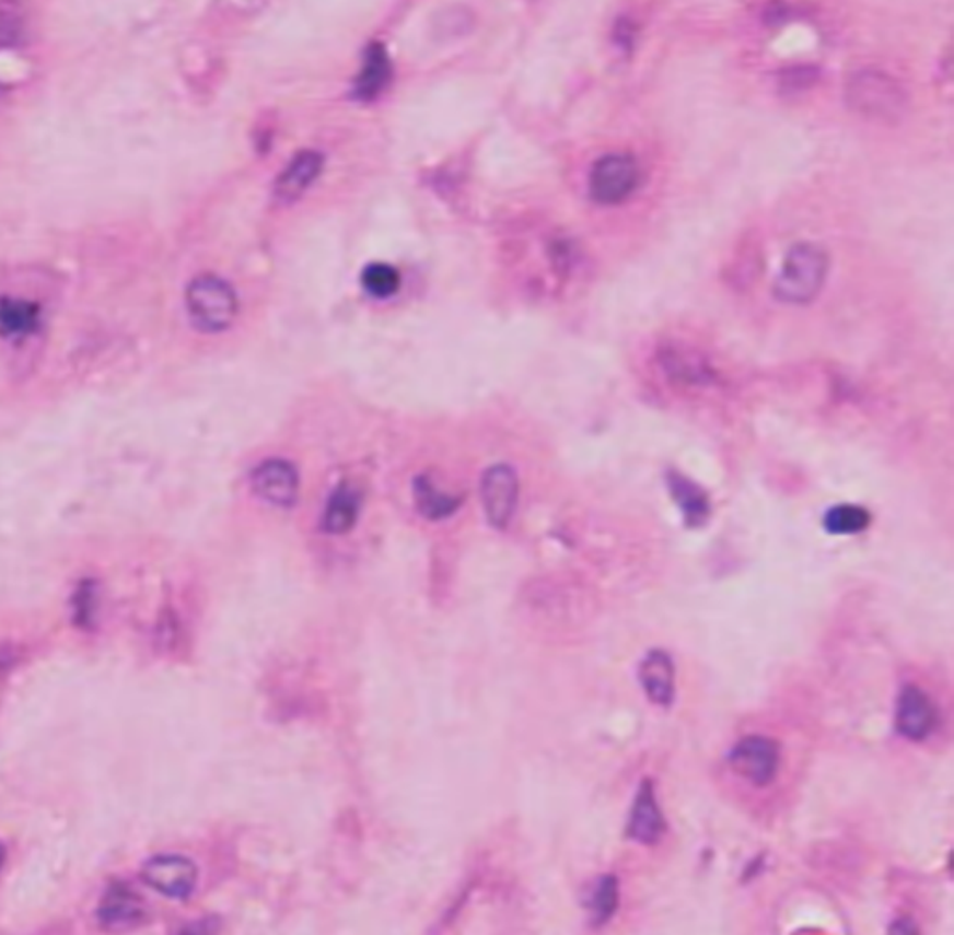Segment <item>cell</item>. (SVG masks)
Returning <instances> with one entry per match:
<instances>
[{
    "mask_svg": "<svg viewBox=\"0 0 954 935\" xmlns=\"http://www.w3.org/2000/svg\"><path fill=\"white\" fill-rule=\"evenodd\" d=\"M729 767L755 786H768L778 775L781 749L768 736L749 735L736 741L729 751Z\"/></svg>",
    "mask_w": 954,
    "mask_h": 935,
    "instance_id": "277c9868",
    "label": "cell"
},
{
    "mask_svg": "<svg viewBox=\"0 0 954 935\" xmlns=\"http://www.w3.org/2000/svg\"><path fill=\"white\" fill-rule=\"evenodd\" d=\"M394 70H392V60L388 52L384 49L383 44H371L364 52V63L362 70L358 73L354 81L352 94L360 101H371L383 94L389 81H392Z\"/></svg>",
    "mask_w": 954,
    "mask_h": 935,
    "instance_id": "5bb4252c",
    "label": "cell"
},
{
    "mask_svg": "<svg viewBox=\"0 0 954 935\" xmlns=\"http://www.w3.org/2000/svg\"><path fill=\"white\" fill-rule=\"evenodd\" d=\"M667 831V820L659 799L653 779L645 778L636 791L635 802L628 813L627 833L630 841L641 846L659 844Z\"/></svg>",
    "mask_w": 954,
    "mask_h": 935,
    "instance_id": "ba28073f",
    "label": "cell"
},
{
    "mask_svg": "<svg viewBox=\"0 0 954 935\" xmlns=\"http://www.w3.org/2000/svg\"><path fill=\"white\" fill-rule=\"evenodd\" d=\"M360 515V494L347 483L339 484L328 498L323 528L330 535H346L354 528Z\"/></svg>",
    "mask_w": 954,
    "mask_h": 935,
    "instance_id": "e0dca14e",
    "label": "cell"
},
{
    "mask_svg": "<svg viewBox=\"0 0 954 935\" xmlns=\"http://www.w3.org/2000/svg\"><path fill=\"white\" fill-rule=\"evenodd\" d=\"M638 680L649 703L670 709L675 701V662L664 648H653L641 658Z\"/></svg>",
    "mask_w": 954,
    "mask_h": 935,
    "instance_id": "8fae6325",
    "label": "cell"
},
{
    "mask_svg": "<svg viewBox=\"0 0 954 935\" xmlns=\"http://www.w3.org/2000/svg\"><path fill=\"white\" fill-rule=\"evenodd\" d=\"M938 709L919 686L908 685L898 691L895 704V728L910 741H923L934 733Z\"/></svg>",
    "mask_w": 954,
    "mask_h": 935,
    "instance_id": "9c48e42d",
    "label": "cell"
},
{
    "mask_svg": "<svg viewBox=\"0 0 954 935\" xmlns=\"http://www.w3.org/2000/svg\"><path fill=\"white\" fill-rule=\"evenodd\" d=\"M640 183V166L628 153H606L591 166L587 189L591 200L616 206L627 200Z\"/></svg>",
    "mask_w": 954,
    "mask_h": 935,
    "instance_id": "3957f363",
    "label": "cell"
},
{
    "mask_svg": "<svg viewBox=\"0 0 954 935\" xmlns=\"http://www.w3.org/2000/svg\"><path fill=\"white\" fill-rule=\"evenodd\" d=\"M485 516L495 529H505L519 503V478L508 465L490 466L481 479Z\"/></svg>",
    "mask_w": 954,
    "mask_h": 935,
    "instance_id": "52a82bcc",
    "label": "cell"
},
{
    "mask_svg": "<svg viewBox=\"0 0 954 935\" xmlns=\"http://www.w3.org/2000/svg\"><path fill=\"white\" fill-rule=\"evenodd\" d=\"M829 258L823 246L796 243L787 252L773 282V296L783 304H810L823 291Z\"/></svg>",
    "mask_w": 954,
    "mask_h": 935,
    "instance_id": "6da1fadb",
    "label": "cell"
},
{
    "mask_svg": "<svg viewBox=\"0 0 954 935\" xmlns=\"http://www.w3.org/2000/svg\"><path fill=\"white\" fill-rule=\"evenodd\" d=\"M321 168L323 155L319 151L306 150L296 153L295 159L278 177L275 195L283 201L296 200L317 179Z\"/></svg>",
    "mask_w": 954,
    "mask_h": 935,
    "instance_id": "9a60e30c",
    "label": "cell"
},
{
    "mask_svg": "<svg viewBox=\"0 0 954 935\" xmlns=\"http://www.w3.org/2000/svg\"><path fill=\"white\" fill-rule=\"evenodd\" d=\"M873 522V516L856 503H839L828 509L824 515V529L831 535H858L865 531Z\"/></svg>",
    "mask_w": 954,
    "mask_h": 935,
    "instance_id": "d6986e66",
    "label": "cell"
},
{
    "mask_svg": "<svg viewBox=\"0 0 954 935\" xmlns=\"http://www.w3.org/2000/svg\"><path fill=\"white\" fill-rule=\"evenodd\" d=\"M185 302L190 323L201 332H222L232 327L237 317L235 291L226 280L214 274L196 277L185 291Z\"/></svg>",
    "mask_w": 954,
    "mask_h": 935,
    "instance_id": "7a4b0ae2",
    "label": "cell"
},
{
    "mask_svg": "<svg viewBox=\"0 0 954 935\" xmlns=\"http://www.w3.org/2000/svg\"><path fill=\"white\" fill-rule=\"evenodd\" d=\"M415 500L421 515L428 516L431 521H440V518L452 516L457 511L458 503H461L458 498L450 496L446 492L437 489L433 481H429L426 476L415 481Z\"/></svg>",
    "mask_w": 954,
    "mask_h": 935,
    "instance_id": "ffe728a7",
    "label": "cell"
},
{
    "mask_svg": "<svg viewBox=\"0 0 954 935\" xmlns=\"http://www.w3.org/2000/svg\"><path fill=\"white\" fill-rule=\"evenodd\" d=\"M42 327V308L34 302L13 296H0V336L2 338L26 339Z\"/></svg>",
    "mask_w": 954,
    "mask_h": 935,
    "instance_id": "2e32d148",
    "label": "cell"
},
{
    "mask_svg": "<svg viewBox=\"0 0 954 935\" xmlns=\"http://www.w3.org/2000/svg\"><path fill=\"white\" fill-rule=\"evenodd\" d=\"M146 886L172 900H187L198 886V866L179 854H161L142 866Z\"/></svg>",
    "mask_w": 954,
    "mask_h": 935,
    "instance_id": "5b68a950",
    "label": "cell"
},
{
    "mask_svg": "<svg viewBox=\"0 0 954 935\" xmlns=\"http://www.w3.org/2000/svg\"><path fill=\"white\" fill-rule=\"evenodd\" d=\"M889 932H895V934H910V932H917V928L911 924L910 919H900V921L893 924Z\"/></svg>",
    "mask_w": 954,
    "mask_h": 935,
    "instance_id": "7402d4cb",
    "label": "cell"
},
{
    "mask_svg": "<svg viewBox=\"0 0 954 935\" xmlns=\"http://www.w3.org/2000/svg\"><path fill=\"white\" fill-rule=\"evenodd\" d=\"M621 902V889H619V879L614 874H604L596 879L595 886L591 889L590 897L585 900V908L590 911L591 924L595 928H601L604 924H608Z\"/></svg>",
    "mask_w": 954,
    "mask_h": 935,
    "instance_id": "ac0fdd59",
    "label": "cell"
},
{
    "mask_svg": "<svg viewBox=\"0 0 954 935\" xmlns=\"http://www.w3.org/2000/svg\"><path fill=\"white\" fill-rule=\"evenodd\" d=\"M360 282H362V288H364L371 296L388 299V296L396 295L397 291H399L402 277H399V272H397V269H394L392 265L371 264L368 265L364 272H362Z\"/></svg>",
    "mask_w": 954,
    "mask_h": 935,
    "instance_id": "44dd1931",
    "label": "cell"
},
{
    "mask_svg": "<svg viewBox=\"0 0 954 935\" xmlns=\"http://www.w3.org/2000/svg\"><path fill=\"white\" fill-rule=\"evenodd\" d=\"M667 489L673 502L680 509L686 526L694 529L703 528L712 513L709 494L678 471H667Z\"/></svg>",
    "mask_w": 954,
    "mask_h": 935,
    "instance_id": "7c38bea8",
    "label": "cell"
},
{
    "mask_svg": "<svg viewBox=\"0 0 954 935\" xmlns=\"http://www.w3.org/2000/svg\"><path fill=\"white\" fill-rule=\"evenodd\" d=\"M4 855H7V852H4V848L0 844V868H2V863H4Z\"/></svg>",
    "mask_w": 954,
    "mask_h": 935,
    "instance_id": "603a6c76",
    "label": "cell"
},
{
    "mask_svg": "<svg viewBox=\"0 0 954 935\" xmlns=\"http://www.w3.org/2000/svg\"><path fill=\"white\" fill-rule=\"evenodd\" d=\"M97 913H100L101 923L105 926L124 928V926L139 924L146 916V908L142 898L137 892L131 891L124 884H116L105 892Z\"/></svg>",
    "mask_w": 954,
    "mask_h": 935,
    "instance_id": "4fadbf2b",
    "label": "cell"
},
{
    "mask_svg": "<svg viewBox=\"0 0 954 935\" xmlns=\"http://www.w3.org/2000/svg\"><path fill=\"white\" fill-rule=\"evenodd\" d=\"M252 490L256 496L275 507L288 509L299 496V474L283 458H269L252 471Z\"/></svg>",
    "mask_w": 954,
    "mask_h": 935,
    "instance_id": "30bf717a",
    "label": "cell"
},
{
    "mask_svg": "<svg viewBox=\"0 0 954 935\" xmlns=\"http://www.w3.org/2000/svg\"><path fill=\"white\" fill-rule=\"evenodd\" d=\"M848 97L856 110L882 120L887 116H897L905 105V94L898 89L897 82L876 71H863L856 75L850 81Z\"/></svg>",
    "mask_w": 954,
    "mask_h": 935,
    "instance_id": "8992f818",
    "label": "cell"
}]
</instances>
